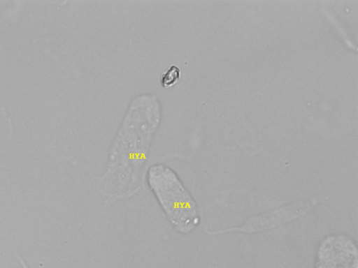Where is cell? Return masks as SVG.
<instances>
[{"mask_svg":"<svg viewBox=\"0 0 358 268\" xmlns=\"http://www.w3.org/2000/svg\"><path fill=\"white\" fill-rule=\"evenodd\" d=\"M148 181L174 228L184 234L194 230L199 223L196 203L177 174L157 164L149 169Z\"/></svg>","mask_w":358,"mask_h":268,"instance_id":"1","label":"cell"},{"mask_svg":"<svg viewBox=\"0 0 358 268\" xmlns=\"http://www.w3.org/2000/svg\"><path fill=\"white\" fill-rule=\"evenodd\" d=\"M311 207L312 204L309 202L299 201L266 214L251 217L241 226L226 229L216 233L234 230L250 233L269 230L303 216L310 209Z\"/></svg>","mask_w":358,"mask_h":268,"instance_id":"2","label":"cell"},{"mask_svg":"<svg viewBox=\"0 0 358 268\" xmlns=\"http://www.w3.org/2000/svg\"><path fill=\"white\" fill-rule=\"evenodd\" d=\"M180 78V70L176 66H171L164 73L161 79V84L164 87L174 84Z\"/></svg>","mask_w":358,"mask_h":268,"instance_id":"3","label":"cell"},{"mask_svg":"<svg viewBox=\"0 0 358 268\" xmlns=\"http://www.w3.org/2000/svg\"><path fill=\"white\" fill-rule=\"evenodd\" d=\"M16 258H17V260L20 262V264L21 265L22 268H29V267L26 265L24 260L20 256H19L18 255H16Z\"/></svg>","mask_w":358,"mask_h":268,"instance_id":"4","label":"cell"}]
</instances>
